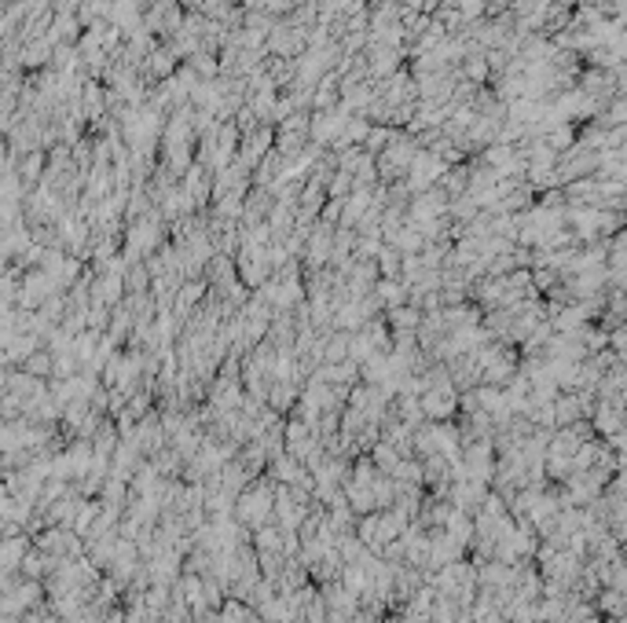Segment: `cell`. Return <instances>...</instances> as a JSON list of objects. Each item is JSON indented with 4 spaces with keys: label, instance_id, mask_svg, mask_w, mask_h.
I'll return each instance as SVG.
<instances>
[{
    "label": "cell",
    "instance_id": "cell-1",
    "mask_svg": "<svg viewBox=\"0 0 627 623\" xmlns=\"http://www.w3.org/2000/svg\"><path fill=\"white\" fill-rule=\"evenodd\" d=\"M422 411H426V418L429 422H447L456 411H459V389H456V382H444V385H433L426 396H422Z\"/></svg>",
    "mask_w": 627,
    "mask_h": 623
},
{
    "label": "cell",
    "instance_id": "cell-2",
    "mask_svg": "<svg viewBox=\"0 0 627 623\" xmlns=\"http://www.w3.org/2000/svg\"><path fill=\"white\" fill-rule=\"evenodd\" d=\"M386 319H389L393 334H418V326H422L426 312H422L418 305H400V308H389V312H386Z\"/></svg>",
    "mask_w": 627,
    "mask_h": 623
},
{
    "label": "cell",
    "instance_id": "cell-5",
    "mask_svg": "<svg viewBox=\"0 0 627 623\" xmlns=\"http://www.w3.org/2000/svg\"><path fill=\"white\" fill-rule=\"evenodd\" d=\"M378 268H382V279H400V276H404V253H400L393 242L382 246V253H378Z\"/></svg>",
    "mask_w": 627,
    "mask_h": 623
},
{
    "label": "cell",
    "instance_id": "cell-3",
    "mask_svg": "<svg viewBox=\"0 0 627 623\" xmlns=\"http://www.w3.org/2000/svg\"><path fill=\"white\" fill-rule=\"evenodd\" d=\"M23 371L34 375V378H41V382H52V375H55V352L48 345L37 348L34 355H26V360H23Z\"/></svg>",
    "mask_w": 627,
    "mask_h": 623
},
{
    "label": "cell",
    "instance_id": "cell-4",
    "mask_svg": "<svg viewBox=\"0 0 627 623\" xmlns=\"http://www.w3.org/2000/svg\"><path fill=\"white\" fill-rule=\"evenodd\" d=\"M598 608H602V616H609V619H623V616H627V590L602 587V594H598Z\"/></svg>",
    "mask_w": 627,
    "mask_h": 623
},
{
    "label": "cell",
    "instance_id": "cell-6",
    "mask_svg": "<svg viewBox=\"0 0 627 623\" xmlns=\"http://www.w3.org/2000/svg\"><path fill=\"white\" fill-rule=\"evenodd\" d=\"M609 348L616 352V360H620V364H627V326L609 334Z\"/></svg>",
    "mask_w": 627,
    "mask_h": 623
}]
</instances>
